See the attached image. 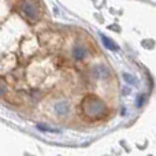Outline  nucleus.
Returning a JSON list of instances; mask_svg holds the SVG:
<instances>
[{
    "mask_svg": "<svg viewBox=\"0 0 156 156\" xmlns=\"http://www.w3.org/2000/svg\"><path fill=\"white\" fill-rule=\"evenodd\" d=\"M18 8L22 12V15H25L30 21H36L38 18V8L33 0H21Z\"/></svg>",
    "mask_w": 156,
    "mask_h": 156,
    "instance_id": "nucleus-2",
    "label": "nucleus"
},
{
    "mask_svg": "<svg viewBox=\"0 0 156 156\" xmlns=\"http://www.w3.org/2000/svg\"><path fill=\"white\" fill-rule=\"evenodd\" d=\"M73 56H74V59H77V60H82L83 58L86 56V49H85V47H82V45L74 47V49H73Z\"/></svg>",
    "mask_w": 156,
    "mask_h": 156,
    "instance_id": "nucleus-6",
    "label": "nucleus"
},
{
    "mask_svg": "<svg viewBox=\"0 0 156 156\" xmlns=\"http://www.w3.org/2000/svg\"><path fill=\"white\" fill-rule=\"evenodd\" d=\"M92 73H93V77H96L97 80H105V78L110 77V70L108 67L103 65H97L92 69Z\"/></svg>",
    "mask_w": 156,
    "mask_h": 156,
    "instance_id": "nucleus-3",
    "label": "nucleus"
},
{
    "mask_svg": "<svg viewBox=\"0 0 156 156\" xmlns=\"http://www.w3.org/2000/svg\"><path fill=\"white\" fill-rule=\"evenodd\" d=\"M80 108L85 118L93 119V121L104 118L108 112L105 103L101 99H99L97 96H93V94H88V96L83 97Z\"/></svg>",
    "mask_w": 156,
    "mask_h": 156,
    "instance_id": "nucleus-1",
    "label": "nucleus"
},
{
    "mask_svg": "<svg viewBox=\"0 0 156 156\" xmlns=\"http://www.w3.org/2000/svg\"><path fill=\"white\" fill-rule=\"evenodd\" d=\"M5 92H7V88H5V85L0 82V96H4Z\"/></svg>",
    "mask_w": 156,
    "mask_h": 156,
    "instance_id": "nucleus-8",
    "label": "nucleus"
},
{
    "mask_svg": "<svg viewBox=\"0 0 156 156\" xmlns=\"http://www.w3.org/2000/svg\"><path fill=\"white\" fill-rule=\"evenodd\" d=\"M122 77H123V80L126 81L127 83H130V85H133V83H136V78L132 76V74H129V73H123L122 74Z\"/></svg>",
    "mask_w": 156,
    "mask_h": 156,
    "instance_id": "nucleus-7",
    "label": "nucleus"
},
{
    "mask_svg": "<svg viewBox=\"0 0 156 156\" xmlns=\"http://www.w3.org/2000/svg\"><path fill=\"white\" fill-rule=\"evenodd\" d=\"M69 108H70V107H69V103L67 101H58L56 104H55V111H56L58 115H62V116L67 115Z\"/></svg>",
    "mask_w": 156,
    "mask_h": 156,
    "instance_id": "nucleus-4",
    "label": "nucleus"
},
{
    "mask_svg": "<svg viewBox=\"0 0 156 156\" xmlns=\"http://www.w3.org/2000/svg\"><path fill=\"white\" fill-rule=\"evenodd\" d=\"M101 37V43H103V45L107 49H110V51H118V45H116L115 43H114L112 40H111L110 37H107V36H104V34H101L100 36Z\"/></svg>",
    "mask_w": 156,
    "mask_h": 156,
    "instance_id": "nucleus-5",
    "label": "nucleus"
}]
</instances>
